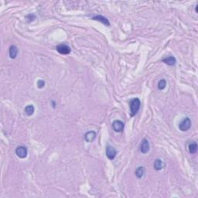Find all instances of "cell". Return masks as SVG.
I'll return each instance as SVG.
<instances>
[{"label":"cell","instance_id":"cell-1","mask_svg":"<svg viewBox=\"0 0 198 198\" xmlns=\"http://www.w3.org/2000/svg\"><path fill=\"white\" fill-rule=\"evenodd\" d=\"M141 106V101L138 98H132L130 101V116L133 117L135 116L139 110Z\"/></svg>","mask_w":198,"mask_h":198},{"label":"cell","instance_id":"cell-2","mask_svg":"<svg viewBox=\"0 0 198 198\" xmlns=\"http://www.w3.org/2000/svg\"><path fill=\"white\" fill-rule=\"evenodd\" d=\"M190 127H191V120L187 117L185 118L184 119H183L179 125L180 130L183 131V132L189 130Z\"/></svg>","mask_w":198,"mask_h":198},{"label":"cell","instance_id":"cell-3","mask_svg":"<svg viewBox=\"0 0 198 198\" xmlns=\"http://www.w3.org/2000/svg\"><path fill=\"white\" fill-rule=\"evenodd\" d=\"M112 125L113 130L116 132H122L125 128V124L121 120H115L112 122Z\"/></svg>","mask_w":198,"mask_h":198},{"label":"cell","instance_id":"cell-4","mask_svg":"<svg viewBox=\"0 0 198 198\" xmlns=\"http://www.w3.org/2000/svg\"><path fill=\"white\" fill-rule=\"evenodd\" d=\"M56 50L59 54H63V55H68L70 53V48L67 44H60L56 47Z\"/></svg>","mask_w":198,"mask_h":198},{"label":"cell","instance_id":"cell-5","mask_svg":"<svg viewBox=\"0 0 198 198\" xmlns=\"http://www.w3.org/2000/svg\"><path fill=\"white\" fill-rule=\"evenodd\" d=\"M16 154L18 157L21 158V159H24L27 156L28 151H27V148L26 147L20 146H18L16 148Z\"/></svg>","mask_w":198,"mask_h":198},{"label":"cell","instance_id":"cell-6","mask_svg":"<svg viewBox=\"0 0 198 198\" xmlns=\"http://www.w3.org/2000/svg\"><path fill=\"white\" fill-rule=\"evenodd\" d=\"M116 154H117V152L114 147L111 146H107V148H106V155H107L108 160H114L116 156Z\"/></svg>","mask_w":198,"mask_h":198},{"label":"cell","instance_id":"cell-7","mask_svg":"<svg viewBox=\"0 0 198 198\" xmlns=\"http://www.w3.org/2000/svg\"><path fill=\"white\" fill-rule=\"evenodd\" d=\"M149 142H148V140L146 139H143L142 140V142H141V145H140V151L141 153H143V154H146L149 151Z\"/></svg>","mask_w":198,"mask_h":198},{"label":"cell","instance_id":"cell-8","mask_svg":"<svg viewBox=\"0 0 198 198\" xmlns=\"http://www.w3.org/2000/svg\"><path fill=\"white\" fill-rule=\"evenodd\" d=\"M96 138V132L94 131H90L88 132L84 135V139L88 142H92Z\"/></svg>","mask_w":198,"mask_h":198},{"label":"cell","instance_id":"cell-9","mask_svg":"<svg viewBox=\"0 0 198 198\" xmlns=\"http://www.w3.org/2000/svg\"><path fill=\"white\" fill-rule=\"evenodd\" d=\"M92 20L96 21H98V22H101V23H103L104 25H105L107 26H110V23L109 21L106 17L103 16H95L94 17H92Z\"/></svg>","mask_w":198,"mask_h":198},{"label":"cell","instance_id":"cell-10","mask_svg":"<svg viewBox=\"0 0 198 198\" xmlns=\"http://www.w3.org/2000/svg\"><path fill=\"white\" fill-rule=\"evenodd\" d=\"M162 62H163V63L167 64V65L173 66V65H175L176 63V58L174 57V56H169L166 57V58L162 59Z\"/></svg>","mask_w":198,"mask_h":198},{"label":"cell","instance_id":"cell-11","mask_svg":"<svg viewBox=\"0 0 198 198\" xmlns=\"http://www.w3.org/2000/svg\"><path fill=\"white\" fill-rule=\"evenodd\" d=\"M9 56L11 59H15L18 54V48L16 47V46H11L9 47Z\"/></svg>","mask_w":198,"mask_h":198},{"label":"cell","instance_id":"cell-12","mask_svg":"<svg viewBox=\"0 0 198 198\" xmlns=\"http://www.w3.org/2000/svg\"><path fill=\"white\" fill-rule=\"evenodd\" d=\"M153 167L155 170H160L163 168V162L162 160L160 159H156L155 160V162L153 163Z\"/></svg>","mask_w":198,"mask_h":198},{"label":"cell","instance_id":"cell-13","mask_svg":"<svg viewBox=\"0 0 198 198\" xmlns=\"http://www.w3.org/2000/svg\"><path fill=\"white\" fill-rule=\"evenodd\" d=\"M197 143L196 142H192L191 143H190L189 146H188V149L190 154H194L197 153Z\"/></svg>","mask_w":198,"mask_h":198},{"label":"cell","instance_id":"cell-14","mask_svg":"<svg viewBox=\"0 0 198 198\" xmlns=\"http://www.w3.org/2000/svg\"><path fill=\"white\" fill-rule=\"evenodd\" d=\"M24 112L26 113V115H28V116H31L35 112V108L33 105H27L24 109Z\"/></svg>","mask_w":198,"mask_h":198},{"label":"cell","instance_id":"cell-15","mask_svg":"<svg viewBox=\"0 0 198 198\" xmlns=\"http://www.w3.org/2000/svg\"><path fill=\"white\" fill-rule=\"evenodd\" d=\"M135 173L138 178H142L145 174V168L143 167H139L135 169Z\"/></svg>","mask_w":198,"mask_h":198},{"label":"cell","instance_id":"cell-16","mask_svg":"<svg viewBox=\"0 0 198 198\" xmlns=\"http://www.w3.org/2000/svg\"><path fill=\"white\" fill-rule=\"evenodd\" d=\"M167 86V81L165 79H161L158 83V89L159 90H163Z\"/></svg>","mask_w":198,"mask_h":198},{"label":"cell","instance_id":"cell-17","mask_svg":"<svg viewBox=\"0 0 198 198\" xmlns=\"http://www.w3.org/2000/svg\"><path fill=\"white\" fill-rule=\"evenodd\" d=\"M45 85V81H43V80H39L37 81V86H38L39 88H43Z\"/></svg>","mask_w":198,"mask_h":198}]
</instances>
